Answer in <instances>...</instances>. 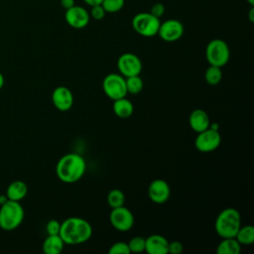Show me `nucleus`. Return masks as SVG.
Wrapping results in <instances>:
<instances>
[{
  "instance_id": "nucleus-7",
  "label": "nucleus",
  "mask_w": 254,
  "mask_h": 254,
  "mask_svg": "<svg viewBox=\"0 0 254 254\" xmlns=\"http://www.w3.org/2000/svg\"><path fill=\"white\" fill-rule=\"evenodd\" d=\"M102 89L105 95L116 100L127 95V88L125 83V77L119 73H109L102 81Z\"/></svg>"
},
{
  "instance_id": "nucleus-12",
  "label": "nucleus",
  "mask_w": 254,
  "mask_h": 254,
  "mask_svg": "<svg viewBox=\"0 0 254 254\" xmlns=\"http://www.w3.org/2000/svg\"><path fill=\"white\" fill-rule=\"evenodd\" d=\"M64 20L69 27L73 29H82L88 25L90 16L89 12H87L85 8L73 5L72 7L65 10Z\"/></svg>"
},
{
  "instance_id": "nucleus-15",
  "label": "nucleus",
  "mask_w": 254,
  "mask_h": 254,
  "mask_svg": "<svg viewBox=\"0 0 254 254\" xmlns=\"http://www.w3.org/2000/svg\"><path fill=\"white\" fill-rule=\"evenodd\" d=\"M169 241L160 234H152L145 238V251L149 254H167Z\"/></svg>"
},
{
  "instance_id": "nucleus-11",
  "label": "nucleus",
  "mask_w": 254,
  "mask_h": 254,
  "mask_svg": "<svg viewBox=\"0 0 254 254\" xmlns=\"http://www.w3.org/2000/svg\"><path fill=\"white\" fill-rule=\"evenodd\" d=\"M185 32L184 25L177 19H169L160 24L158 34L165 42H176L180 40Z\"/></svg>"
},
{
  "instance_id": "nucleus-28",
  "label": "nucleus",
  "mask_w": 254,
  "mask_h": 254,
  "mask_svg": "<svg viewBox=\"0 0 254 254\" xmlns=\"http://www.w3.org/2000/svg\"><path fill=\"white\" fill-rule=\"evenodd\" d=\"M105 14H106V12H105V10H104V8L102 7L101 4L91 6L89 16L91 18H93L94 20H97V21L102 20L105 17Z\"/></svg>"
},
{
  "instance_id": "nucleus-10",
  "label": "nucleus",
  "mask_w": 254,
  "mask_h": 254,
  "mask_svg": "<svg viewBox=\"0 0 254 254\" xmlns=\"http://www.w3.org/2000/svg\"><path fill=\"white\" fill-rule=\"evenodd\" d=\"M142 67L143 64L140 58L133 53H124L117 60V68L124 77L139 75Z\"/></svg>"
},
{
  "instance_id": "nucleus-29",
  "label": "nucleus",
  "mask_w": 254,
  "mask_h": 254,
  "mask_svg": "<svg viewBox=\"0 0 254 254\" xmlns=\"http://www.w3.org/2000/svg\"><path fill=\"white\" fill-rule=\"evenodd\" d=\"M60 229H61V222L57 219L49 220L46 225V231L48 235L60 234Z\"/></svg>"
},
{
  "instance_id": "nucleus-32",
  "label": "nucleus",
  "mask_w": 254,
  "mask_h": 254,
  "mask_svg": "<svg viewBox=\"0 0 254 254\" xmlns=\"http://www.w3.org/2000/svg\"><path fill=\"white\" fill-rule=\"evenodd\" d=\"M60 3H61V6L65 10L72 7L73 5H75L74 0H60Z\"/></svg>"
},
{
  "instance_id": "nucleus-30",
  "label": "nucleus",
  "mask_w": 254,
  "mask_h": 254,
  "mask_svg": "<svg viewBox=\"0 0 254 254\" xmlns=\"http://www.w3.org/2000/svg\"><path fill=\"white\" fill-rule=\"evenodd\" d=\"M184 250V245L182 242L178 241V240H174L169 242V246H168V253L171 254H180L182 253Z\"/></svg>"
},
{
  "instance_id": "nucleus-35",
  "label": "nucleus",
  "mask_w": 254,
  "mask_h": 254,
  "mask_svg": "<svg viewBox=\"0 0 254 254\" xmlns=\"http://www.w3.org/2000/svg\"><path fill=\"white\" fill-rule=\"evenodd\" d=\"M8 200V197L6 196V194H0V205L5 203Z\"/></svg>"
},
{
  "instance_id": "nucleus-8",
  "label": "nucleus",
  "mask_w": 254,
  "mask_h": 254,
  "mask_svg": "<svg viewBox=\"0 0 254 254\" xmlns=\"http://www.w3.org/2000/svg\"><path fill=\"white\" fill-rule=\"evenodd\" d=\"M221 142V136L218 131L207 128L199 133L194 140V147L201 153H209L218 148Z\"/></svg>"
},
{
  "instance_id": "nucleus-13",
  "label": "nucleus",
  "mask_w": 254,
  "mask_h": 254,
  "mask_svg": "<svg viewBox=\"0 0 254 254\" xmlns=\"http://www.w3.org/2000/svg\"><path fill=\"white\" fill-rule=\"evenodd\" d=\"M171 189L169 184L162 179H156L148 187V196L155 203H165L169 200Z\"/></svg>"
},
{
  "instance_id": "nucleus-36",
  "label": "nucleus",
  "mask_w": 254,
  "mask_h": 254,
  "mask_svg": "<svg viewBox=\"0 0 254 254\" xmlns=\"http://www.w3.org/2000/svg\"><path fill=\"white\" fill-rule=\"evenodd\" d=\"M4 83H5V78H4V75L0 72V90L2 89V87L4 86Z\"/></svg>"
},
{
  "instance_id": "nucleus-37",
  "label": "nucleus",
  "mask_w": 254,
  "mask_h": 254,
  "mask_svg": "<svg viewBox=\"0 0 254 254\" xmlns=\"http://www.w3.org/2000/svg\"><path fill=\"white\" fill-rule=\"evenodd\" d=\"M250 6H254V0H246Z\"/></svg>"
},
{
  "instance_id": "nucleus-3",
  "label": "nucleus",
  "mask_w": 254,
  "mask_h": 254,
  "mask_svg": "<svg viewBox=\"0 0 254 254\" xmlns=\"http://www.w3.org/2000/svg\"><path fill=\"white\" fill-rule=\"evenodd\" d=\"M241 226V215L234 207H227L221 210L214 222L216 233L221 238L235 237Z\"/></svg>"
},
{
  "instance_id": "nucleus-26",
  "label": "nucleus",
  "mask_w": 254,
  "mask_h": 254,
  "mask_svg": "<svg viewBox=\"0 0 254 254\" xmlns=\"http://www.w3.org/2000/svg\"><path fill=\"white\" fill-rule=\"evenodd\" d=\"M130 253H141L145 251V238L142 236H134L128 242Z\"/></svg>"
},
{
  "instance_id": "nucleus-25",
  "label": "nucleus",
  "mask_w": 254,
  "mask_h": 254,
  "mask_svg": "<svg viewBox=\"0 0 254 254\" xmlns=\"http://www.w3.org/2000/svg\"><path fill=\"white\" fill-rule=\"evenodd\" d=\"M125 0H102L101 5L106 13H117L124 6Z\"/></svg>"
},
{
  "instance_id": "nucleus-17",
  "label": "nucleus",
  "mask_w": 254,
  "mask_h": 254,
  "mask_svg": "<svg viewBox=\"0 0 254 254\" xmlns=\"http://www.w3.org/2000/svg\"><path fill=\"white\" fill-rule=\"evenodd\" d=\"M28 193V186L25 182L17 180L9 184L6 190V196L10 200L21 201Z\"/></svg>"
},
{
  "instance_id": "nucleus-14",
  "label": "nucleus",
  "mask_w": 254,
  "mask_h": 254,
  "mask_svg": "<svg viewBox=\"0 0 254 254\" xmlns=\"http://www.w3.org/2000/svg\"><path fill=\"white\" fill-rule=\"evenodd\" d=\"M52 102L58 110L67 111L73 105V94L68 87L60 85L53 90Z\"/></svg>"
},
{
  "instance_id": "nucleus-5",
  "label": "nucleus",
  "mask_w": 254,
  "mask_h": 254,
  "mask_svg": "<svg viewBox=\"0 0 254 254\" xmlns=\"http://www.w3.org/2000/svg\"><path fill=\"white\" fill-rule=\"evenodd\" d=\"M161 21L150 12H140L136 14L131 21L133 30L140 36L150 38L158 34Z\"/></svg>"
},
{
  "instance_id": "nucleus-21",
  "label": "nucleus",
  "mask_w": 254,
  "mask_h": 254,
  "mask_svg": "<svg viewBox=\"0 0 254 254\" xmlns=\"http://www.w3.org/2000/svg\"><path fill=\"white\" fill-rule=\"evenodd\" d=\"M235 239L241 245H250L254 242V227L252 225L240 226L238 229Z\"/></svg>"
},
{
  "instance_id": "nucleus-16",
  "label": "nucleus",
  "mask_w": 254,
  "mask_h": 254,
  "mask_svg": "<svg viewBox=\"0 0 254 254\" xmlns=\"http://www.w3.org/2000/svg\"><path fill=\"white\" fill-rule=\"evenodd\" d=\"M189 124L190 128L196 132L199 133L207 128H209L210 120L207 115V113L202 109H194L191 111L189 117Z\"/></svg>"
},
{
  "instance_id": "nucleus-20",
  "label": "nucleus",
  "mask_w": 254,
  "mask_h": 254,
  "mask_svg": "<svg viewBox=\"0 0 254 254\" xmlns=\"http://www.w3.org/2000/svg\"><path fill=\"white\" fill-rule=\"evenodd\" d=\"M241 251V244L235 237L222 238L216 247L217 254H239Z\"/></svg>"
},
{
  "instance_id": "nucleus-6",
  "label": "nucleus",
  "mask_w": 254,
  "mask_h": 254,
  "mask_svg": "<svg viewBox=\"0 0 254 254\" xmlns=\"http://www.w3.org/2000/svg\"><path fill=\"white\" fill-rule=\"evenodd\" d=\"M205 58L210 65L224 66L230 59L228 45L221 39L211 40L205 48Z\"/></svg>"
},
{
  "instance_id": "nucleus-1",
  "label": "nucleus",
  "mask_w": 254,
  "mask_h": 254,
  "mask_svg": "<svg viewBox=\"0 0 254 254\" xmlns=\"http://www.w3.org/2000/svg\"><path fill=\"white\" fill-rule=\"evenodd\" d=\"M91 235L92 226L82 217L71 216L61 222L60 236L64 244H81L89 240Z\"/></svg>"
},
{
  "instance_id": "nucleus-34",
  "label": "nucleus",
  "mask_w": 254,
  "mask_h": 254,
  "mask_svg": "<svg viewBox=\"0 0 254 254\" xmlns=\"http://www.w3.org/2000/svg\"><path fill=\"white\" fill-rule=\"evenodd\" d=\"M249 20L251 23L254 22V7L251 6V9L249 11Z\"/></svg>"
},
{
  "instance_id": "nucleus-33",
  "label": "nucleus",
  "mask_w": 254,
  "mask_h": 254,
  "mask_svg": "<svg viewBox=\"0 0 254 254\" xmlns=\"http://www.w3.org/2000/svg\"><path fill=\"white\" fill-rule=\"evenodd\" d=\"M83 2L87 5H89L90 7L91 6H94V5H98V4H101L102 0H83Z\"/></svg>"
},
{
  "instance_id": "nucleus-18",
  "label": "nucleus",
  "mask_w": 254,
  "mask_h": 254,
  "mask_svg": "<svg viewBox=\"0 0 254 254\" xmlns=\"http://www.w3.org/2000/svg\"><path fill=\"white\" fill-rule=\"evenodd\" d=\"M113 112L115 115L121 119H127L129 118L134 111V106L132 102L125 97L113 100Z\"/></svg>"
},
{
  "instance_id": "nucleus-4",
  "label": "nucleus",
  "mask_w": 254,
  "mask_h": 254,
  "mask_svg": "<svg viewBox=\"0 0 254 254\" xmlns=\"http://www.w3.org/2000/svg\"><path fill=\"white\" fill-rule=\"evenodd\" d=\"M25 217V211L20 201L8 199L0 205V228L12 231L18 228Z\"/></svg>"
},
{
  "instance_id": "nucleus-19",
  "label": "nucleus",
  "mask_w": 254,
  "mask_h": 254,
  "mask_svg": "<svg viewBox=\"0 0 254 254\" xmlns=\"http://www.w3.org/2000/svg\"><path fill=\"white\" fill-rule=\"evenodd\" d=\"M64 247V242L60 234L48 235L43 242V251L46 254H60Z\"/></svg>"
},
{
  "instance_id": "nucleus-27",
  "label": "nucleus",
  "mask_w": 254,
  "mask_h": 254,
  "mask_svg": "<svg viewBox=\"0 0 254 254\" xmlns=\"http://www.w3.org/2000/svg\"><path fill=\"white\" fill-rule=\"evenodd\" d=\"M108 253L109 254H130V249L127 242L118 241L113 243L110 246Z\"/></svg>"
},
{
  "instance_id": "nucleus-24",
  "label": "nucleus",
  "mask_w": 254,
  "mask_h": 254,
  "mask_svg": "<svg viewBox=\"0 0 254 254\" xmlns=\"http://www.w3.org/2000/svg\"><path fill=\"white\" fill-rule=\"evenodd\" d=\"M125 83H126L127 93H131V94H137L141 92L144 86L143 79L141 78L140 74L125 77Z\"/></svg>"
},
{
  "instance_id": "nucleus-22",
  "label": "nucleus",
  "mask_w": 254,
  "mask_h": 254,
  "mask_svg": "<svg viewBox=\"0 0 254 254\" xmlns=\"http://www.w3.org/2000/svg\"><path fill=\"white\" fill-rule=\"evenodd\" d=\"M106 200H107V203L110 206V208L119 207V206L124 205V203H125V194L121 190L113 189L108 191Z\"/></svg>"
},
{
  "instance_id": "nucleus-31",
  "label": "nucleus",
  "mask_w": 254,
  "mask_h": 254,
  "mask_svg": "<svg viewBox=\"0 0 254 254\" xmlns=\"http://www.w3.org/2000/svg\"><path fill=\"white\" fill-rule=\"evenodd\" d=\"M150 13L157 18H161L165 13V6L163 3H155L150 10Z\"/></svg>"
},
{
  "instance_id": "nucleus-23",
  "label": "nucleus",
  "mask_w": 254,
  "mask_h": 254,
  "mask_svg": "<svg viewBox=\"0 0 254 254\" xmlns=\"http://www.w3.org/2000/svg\"><path fill=\"white\" fill-rule=\"evenodd\" d=\"M204 79L209 85H216L222 79V71L221 67L210 65L205 69L204 72Z\"/></svg>"
},
{
  "instance_id": "nucleus-9",
  "label": "nucleus",
  "mask_w": 254,
  "mask_h": 254,
  "mask_svg": "<svg viewBox=\"0 0 254 254\" xmlns=\"http://www.w3.org/2000/svg\"><path fill=\"white\" fill-rule=\"evenodd\" d=\"M109 221L116 230L126 232L134 225V215L130 209L122 205L111 208L109 213Z\"/></svg>"
},
{
  "instance_id": "nucleus-2",
  "label": "nucleus",
  "mask_w": 254,
  "mask_h": 254,
  "mask_svg": "<svg viewBox=\"0 0 254 254\" xmlns=\"http://www.w3.org/2000/svg\"><path fill=\"white\" fill-rule=\"evenodd\" d=\"M86 164L83 157L76 153H68L60 158L56 166L58 178L65 184L79 181L85 173Z\"/></svg>"
}]
</instances>
